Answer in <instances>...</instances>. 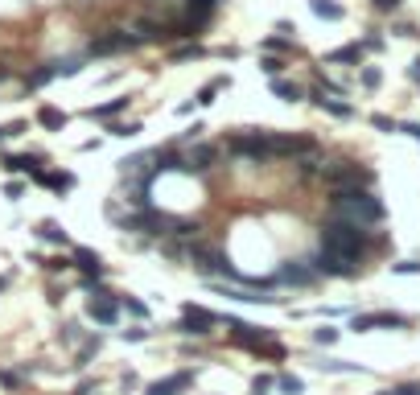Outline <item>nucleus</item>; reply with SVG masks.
I'll return each mask as SVG.
<instances>
[{"label": "nucleus", "instance_id": "4", "mask_svg": "<svg viewBox=\"0 0 420 395\" xmlns=\"http://www.w3.org/2000/svg\"><path fill=\"white\" fill-rule=\"evenodd\" d=\"M214 326H219V317H214L210 309H202V305H186V309H181V321H177L173 330L186 334V338H206Z\"/></svg>", "mask_w": 420, "mask_h": 395}, {"label": "nucleus", "instance_id": "38", "mask_svg": "<svg viewBox=\"0 0 420 395\" xmlns=\"http://www.w3.org/2000/svg\"><path fill=\"white\" fill-rule=\"evenodd\" d=\"M0 383H4V387H21V375H16V371H0Z\"/></svg>", "mask_w": 420, "mask_h": 395}, {"label": "nucleus", "instance_id": "16", "mask_svg": "<svg viewBox=\"0 0 420 395\" xmlns=\"http://www.w3.org/2000/svg\"><path fill=\"white\" fill-rule=\"evenodd\" d=\"M210 161H214V148H210V144H198V148L186 157V173H206Z\"/></svg>", "mask_w": 420, "mask_h": 395}, {"label": "nucleus", "instance_id": "9", "mask_svg": "<svg viewBox=\"0 0 420 395\" xmlns=\"http://www.w3.org/2000/svg\"><path fill=\"white\" fill-rule=\"evenodd\" d=\"M351 326L363 334V330H408L412 321H408L404 313H359Z\"/></svg>", "mask_w": 420, "mask_h": 395}, {"label": "nucleus", "instance_id": "32", "mask_svg": "<svg viewBox=\"0 0 420 395\" xmlns=\"http://www.w3.org/2000/svg\"><path fill=\"white\" fill-rule=\"evenodd\" d=\"M82 70V62H74V58H66V62H54V74H62V78H70V74H78Z\"/></svg>", "mask_w": 420, "mask_h": 395}, {"label": "nucleus", "instance_id": "25", "mask_svg": "<svg viewBox=\"0 0 420 395\" xmlns=\"http://www.w3.org/2000/svg\"><path fill=\"white\" fill-rule=\"evenodd\" d=\"M223 87H231V78H210V82L198 91V99H194V103H202V107H206V103H214V95H219Z\"/></svg>", "mask_w": 420, "mask_h": 395}, {"label": "nucleus", "instance_id": "33", "mask_svg": "<svg viewBox=\"0 0 420 395\" xmlns=\"http://www.w3.org/2000/svg\"><path fill=\"white\" fill-rule=\"evenodd\" d=\"M313 342L318 346H330V342H338V330L334 326H322V330H313Z\"/></svg>", "mask_w": 420, "mask_h": 395}, {"label": "nucleus", "instance_id": "11", "mask_svg": "<svg viewBox=\"0 0 420 395\" xmlns=\"http://www.w3.org/2000/svg\"><path fill=\"white\" fill-rule=\"evenodd\" d=\"M309 268H313L318 276H355V272H359L351 260H342V256H330V251H318V256L309 260Z\"/></svg>", "mask_w": 420, "mask_h": 395}, {"label": "nucleus", "instance_id": "49", "mask_svg": "<svg viewBox=\"0 0 420 395\" xmlns=\"http://www.w3.org/2000/svg\"><path fill=\"white\" fill-rule=\"evenodd\" d=\"M252 395H268V392H252Z\"/></svg>", "mask_w": 420, "mask_h": 395}, {"label": "nucleus", "instance_id": "46", "mask_svg": "<svg viewBox=\"0 0 420 395\" xmlns=\"http://www.w3.org/2000/svg\"><path fill=\"white\" fill-rule=\"evenodd\" d=\"M140 338H148L144 330H124V342H140Z\"/></svg>", "mask_w": 420, "mask_h": 395}, {"label": "nucleus", "instance_id": "23", "mask_svg": "<svg viewBox=\"0 0 420 395\" xmlns=\"http://www.w3.org/2000/svg\"><path fill=\"white\" fill-rule=\"evenodd\" d=\"M272 95H280L285 103H297V99H301L305 91H301L297 82H289V78H272Z\"/></svg>", "mask_w": 420, "mask_h": 395}, {"label": "nucleus", "instance_id": "17", "mask_svg": "<svg viewBox=\"0 0 420 395\" xmlns=\"http://www.w3.org/2000/svg\"><path fill=\"white\" fill-rule=\"evenodd\" d=\"M124 107H128V99H107L99 107H87V120H115Z\"/></svg>", "mask_w": 420, "mask_h": 395}, {"label": "nucleus", "instance_id": "51", "mask_svg": "<svg viewBox=\"0 0 420 395\" xmlns=\"http://www.w3.org/2000/svg\"><path fill=\"white\" fill-rule=\"evenodd\" d=\"M0 82H4V70H0Z\"/></svg>", "mask_w": 420, "mask_h": 395}, {"label": "nucleus", "instance_id": "15", "mask_svg": "<svg viewBox=\"0 0 420 395\" xmlns=\"http://www.w3.org/2000/svg\"><path fill=\"white\" fill-rule=\"evenodd\" d=\"M309 99H313V103H318L322 111L338 115V120H351V115H355V107H351V103H342V99H326V91H313Z\"/></svg>", "mask_w": 420, "mask_h": 395}, {"label": "nucleus", "instance_id": "2", "mask_svg": "<svg viewBox=\"0 0 420 395\" xmlns=\"http://www.w3.org/2000/svg\"><path fill=\"white\" fill-rule=\"evenodd\" d=\"M367 247H371V239H367V231L355 227V223L334 218V223L322 227V251H330V256H342V260L359 264V260L367 256Z\"/></svg>", "mask_w": 420, "mask_h": 395}, {"label": "nucleus", "instance_id": "39", "mask_svg": "<svg viewBox=\"0 0 420 395\" xmlns=\"http://www.w3.org/2000/svg\"><path fill=\"white\" fill-rule=\"evenodd\" d=\"M371 4H375V8H379V12H396V8H400V4H404V0H371Z\"/></svg>", "mask_w": 420, "mask_h": 395}, {"label": "nucleus", "instance_id": "26", "mask_svg": "<svg viewBox=\"0 0 420 395\" xmlns=\"http://www.w3.org/2000/svg\"><path fill=\"white\" fill-rule=\"evenodd\" d=\"M37 235H41L45 243H66V231H62V227H58L54 218H45V223L37 227Z\"/></svg>", "mask_w": 420, "mask_h": 395}, {"label": "nucleus", "instance_id": "50", "mask_svg": "<svg viewBox=\"0 0 420 395\" xmlns=\"http://www.w3.org/2000/svg\"><path fill=\"white\" fill-rule=\"evenodd\" d=\"M0 140H4V128H0Z\"/></svg>", "mask_w": 420, "mask_h": 395}, {"label": "nucleus", "instance_id": "40", "mask_svg": "<svg viewBox=\"0 0 420 395\" xmlns=\"http://www.w3.org/2000/svg\"><path fill=\"white\" fill-rule=\"evenodd\" d=\"M272 383H276V379H272V375H260V379H256V383H252V392H268V387H272Z\"/></svg>", "mask_w": 420, "mask_h": 395}, {"label": "nucleus", "instance_id": "8", "mask_svg": "<svg viewBox=\"0 0 420 395\" xmlns=\"http://www.w3.org/2000/svg\"><path fill=\"white\" fill-rule=\"evenodd\" d=\"M301 153H313V136L268 132V157H301Z\"/></svg>", "mask_w": 420, "mask_h": 395}, {"label": "nucleus", "instance_id": "18", "mask_svg": "<svg viewBox=\"0 0 420 395\" xmlns=\"http://www.w3.org/2000/svg\"><path fill=\"white\" fill-rule=\"evenodd\" d=\"M4 169L8 173H37L41 169V157L33 153V157H4Z\"/></svg>", "mask_w": 420, "mask_h": 395}, {"label": "nucleus", "instance_id": "20", "mask_svg": "<svg viewBox=\"0 0 420 395\" xmlns=\"http://www.w3.org/2000/svg\"><path fill=\"white\" fill-rule=\"evenodd\" d=\"M37 124H41V128H49V132H58V128L66 124V111H58V107H49V103H45V107H37Z\"/></svg>", "mask_w": 420, "mask_h": 395}, {"label": "nucleus", "instance_id": "1", "mask_svg": "<svg viewBox=\"0 0 420 395\" xmlns=\"http://www.w3.org/2000/svg\"><path fill=\"white\" fill-rule=\"evenodd\" d=\"M334 218L342 223H355V227H367V223H384V202L371 194V190H334Z\"/></svg>", "mask_w": 420, "mask_h": 395}, {"label": "nucleus", "instance_id": "37", "mask_svg": "<svg viewBox=\"0 0 420 395\" xmlns=\"http://www.w3.org/2000/svg\"><path fill=\"white\" fill-rule=\"evenodd\" d=\"M371 124L384 128V132H396V120H388V115H371Z\"/></svg>", "mask_w": 420, "mask_h": 395}, {"label": "nucleus", "instance_id": "29", "mask_svg": "<svg viewBox=\"0 0 420 395\" xmlns=\"http://www.w3.org/2000/svg\"><path fill=\"white\" fill-rule=\"evenodd\" d=\"M260 70H264V74H268V78H280V70H285V62H280V58H272V54H268V58H260Z\"/></svg>", "mask_w": 420, "mask_h": 395}, {"label": "nucleus", "instance_id": "35", "mask_svg": "<svg viewBox=\"0 0 420 395\" xmlns=\"http://www.w3.org/2000/svg\"><path fill=\"white\" fill-rule=\"evenodd\" d=\"M173 58H177V62H186V58H202V45H186V49H177Z\"/></svg>", "mask_w": 420, "mask_h": 395}, {"label": "nucleus", "instance_id": "42", "mask_svg": "<svg viewBox=\"0 0 420 395\" xmlns=\"http://www.w3.org/2000/svg\"><path fill=\"white\" fill-rule=\"evenodd\" d=\"M404 136H412V140H420V124H396Z\"/></svg>", "mask_w": 420, "mask_h": 395}, {"label": "nucleus", "instance_id": "36", "mask_svg": "<svg viewBox=\"0 0 420 395\" xmlns=\"http://www.w3.org/2000/svg\"><path fill=\"white\" fill-rule=\"evenodd\" d=\"M363 87H379V70L375 66H363Z\"/></svg>", "mask_w": 420, "mask_h": 395}, {"label": "nucleus", "instance_id": "5", "mask_svg": "<svg viewBox=\"0 0 420 395\" xmlns=\"http://www.w3.org/2000/svg\"><path fill=\"white\" fill-rule=\"evenodd\" d=\"M227 148H231L235 157L260 165V161H268V132H239V136L227 140Z\"/></svg>", "mask_w": 420, "mask_h": 395}, {"label": "nucleus", "instance_id": "13", "mask_svg": "<svg viewBox=\"0 0 420 395\" xmlns=\"http://www.w3.org/2000/svg\"><path fill=\"white\" fill-rule=\"evenodd\" d=\"M70 264H74V268H78L87 280H99V276L107 272V268H103V260H99L91 247H74V260H70Z\"/></svg>", "mask_w": 420, "mask_h": 395}, {"label": "nucleus", "instance_id": "47", "mask_svg": "<svg viewBox=\"0 0 420 395\" xmlns=\"http://www.w3.org/2000/svg\"><path fill=\"white\" fill-rule=\"evenodd\" d=\"M408 74H412V78H417V82H420V58H417V62H412V70H408Z\"/></svg>", "mask_w": 420, "mask_h": 395}, {"label": "nucleus", "instance_id": "44", "mask_svg": "<svg viewBox=\"0 0 420 395\" xmlns=\"http://www.w3.org/2000/svg\"><path fill=\"white\" fill-rule=\"evenodd\" d=\"M45 268H49V272H66V268H70V260H45Z\"/></svg>", "mask_w": 420, "mask_h": 395}, {"label": "nucleus", "instance_id": "27", "mask_svg": "<svg viewBox=\"0 0 420 395\" xmlns=\"http://www.w3.org/2000/svg\"><path fill=\"white\" fill-rule=\"evenodd\" d=\"M326 62H363V45H342V49H334Z\"/></svg>", "mask_w": 420, "mask_h": 395}, {"label": "nucleus", "instance_id": "12", "mask_svg": "<svg viewBox=\"0 0 420 395\" xmlns=\"http://www.w3.org/2000/svg\"><path fill=\"white\" fill-rule=\"evenodd\" d=\"M190 387H194V371H173V375L148 383L144 395H181V392H190Z\"/></svg>", "mask_w": 420, "mask_h": 395}, {"label": "nucleus", "instance_id": "6", "mask_svg": "<svg viewBox=\"0 0 420 395\" xmlns=\"http://www.w3.org/2000/svg\"><path fill=\"white\" fill-rule=\"evenodd\" d=\"M136 45H140V37H132L128 29H107L87 49H91V58H107V54H124V49H136Z\"/></svg>", "mask_w": 420, "mask_h": 395}, {"label": "nucleus", "instance_id": "48", "mask_svg": "<svg viewBox=\"0 0 420 395\" xmlns=\"http://www.w3.org/2000/svg\"><path fill=\"white\" fill-rule=\"evenodd\" d=\"M4 289H8V280H4V276H0V293H4Z\"/></svg>", "mask_w": 420, "mask_h": 395}, {"label": "nucleus", "instance_id": "19", "mask_svg": "<svg viewBox=\"0 0 420 395\" xmlns=\"http://www.w3.org/2000/svg\"><path fill=\"white\" fill-rule=\"evenodd\" d=\"M157 153H140V157H128V161H120V173L124 177H144V169H148V161H153Z\"/></svg>", "mask_w": 420, "mask_h": 395}, {"label": "nucleus", "instance_id": "22", "mask_svg": "<svg viewBox=\"0 0 420 395\" xmlns=\"http://www.w3.org/2000/svg\"><path fill=\"white\" fill-rule=\"evenodd\" d=\"M54 78H58V74H54V62H49V66H37V70H29V74H25V87H29V91H37V87L54 82Z\"/></svg>", "mask_w": 420, "mask_h": 395}, {"label": "nucleus", "instance_id": "28", "mask_svg": "<svg viewBox=\"0 0 420 395\" xmlns=\"http://www.w3.org/2000/svg\"><path fill=\"white\" fill-rule=\"evenodd\" d=\"M276 387H280L285 395H301V392H305V383H301L297 375H280V379H276Z\"/></svg>", "mask_w": 420, "mask_h": 395}, {"label": "nucleus", "instance_id": "21", "mask_svg": "<svg viewBox=\"0 0 420 395\" xmlns=\"http://www.w3.org/2000/svg\"><path fill=\"white\" fill-rule=\"evenodd\" d=\"M318 367L330 371V375H363V367L359 363H346V359H322Z\"/></svg>", "mask_w": 420, "mask_h": 395}, {"label": "nucleus", "instance_id": "24", "mask_svg": "<svg viewBox=\"0 0 420 395\" xmlns=\"http://www.w3.org/2000/svg\"><path fill=\"white\" fill-rule=\"evenodd\" d=\"M309 8H313L322 21H342V4H338V0H309Z\"/></svg>", "mask_w": 420, "mask_h": 395}, {"label": "nucleus", "instance_id": "10", "mask_svg": "<svg viewBox=\"0 0 420 395\" xmlns=\"http://www.w3.org/2000/svg\"><path fill=\"white\" fill-rule=\"evenodd\" d=\"M313 280H318V272H313L305 260H289V264H280V268H276V284L305 289V284H313Z\"/></svg>", "mask_w": 420, "mask_h": 395}, {"label": "nucleus", "instance_id": "7", "mask_svg": "<svg viewBox=\"0 0 420 395\" xmlns=\"http://www.w3.org/2000/svg\"><path fill=\"white\" fill-rule=\"evenodd\" d=\"M87 317L95 326H115L120 321V297L107 293V289H95V297L87 301Z\"/></svg>", "mask_w": 420, "mask_h": 395}, {"label": "nucleus", "instance_id": "31", "mask_svg": "<svg viewBox=\"0 0 420 395\" xmlns=\"http://www.w3.org/2000/svg\"><path fill=\"white\" fill-rule=\"evenodd\" d=\"M99 346H103V338H99V334H95V338H87V346L78 350V367H87V359H91V354H99Z\"/></svg>", "mask_w": 420, "mask_h": 395}, {"label": "nucleus", "instance_id": "43", "mask_svg": "<svg viewBox=\"0 0 420 395\" xmlns=\"http://www.w3.org/2000/svg\"><path fill=\"white\" fill-rule=\"evenodd\" d=\"M264 49H289V41H285V37H268Z\"/></svg>", "mask_w": 420, "mask_h": 395}, {"label": "nucleus", "instance_id": "34", "mask_svg": "<svg viewBox=\"0 0 420 395\" xmlns=\"http://www.w3.org/2000/svg\"><path fill=\"white\" fill-rule=\"evenodd\" d=\"M140 124H111V136H136Z\"/></svg>", "mask_w": 420, "mask_h": 395}, {"label": "nucleus", "instance_id": "14", "mask_svg": "<svg viewBox=\"0 0 420 395\" xmlns=\"http://www.w3.org/2000/svg\"><path fill=\"white\" fill-rule=\"evenodd\" d=\"M33 181H37V185H45V190H54V194H66V190L74 185V173H45V169H37V173H33Z\"/></svg>", "mask_w": 420, "mask_h": 395}, {"label": "nucleus", "instance_id": "30", "mask_svg": "<svg viewBox=\"0 0 420 395\" xmlns=\"http://www.w3.org/2000/svg\"><path fill=\"white\" fill-rule=\"evenodd\" d=\"M120 309H128V313H132V317H140V321L148 317V305H144V301H132V297H124V301H120Z\"/></svg>", "mask_w": 420, "mask_h": 395}, {"label": "nucleus", "instance_id": "45", "mask_svg": "<svg viewBox=\"0 0 420 395\" xmlns=\"http://www.w3.org/2000/svg\"><path fill=\"white\" fill-rule=\"evenodd\" d=\"M21 190H25L21 181H8V185H4V194H8V198H21Z\"/></svg>", "mask_w": 420, "mask_h": 395}, {"label": "nucleus", "instance_id": "3", "mask_svg": "<svg viewBox=\"0 0 420 395\" xmlns=\"http://www.w3.org/2000/svg\"><path fill=\"white\" fill-rule=\"evenodd\" d=\"M322 177H326L334 190H367V185H371V173L359 169V165H351V161H334L330 169H322Z\"/></svg>", "mask_w": 420, "mask_h": 395}, {"label": "nucleus", "instance_id": "41", "mask_svg": "<svg viewBox=\"0 0 420 395\" xmlns=\"http://www.w3.org/2000/svg\"><path fill=\"white\" fill-rule=\"evenodd\" d=\"M396 272H400V276H408V272H420V264H417V260H404V264H396Z\"/></svg>", "mask_w": 420, "mask_h": 395}]
</instances>
